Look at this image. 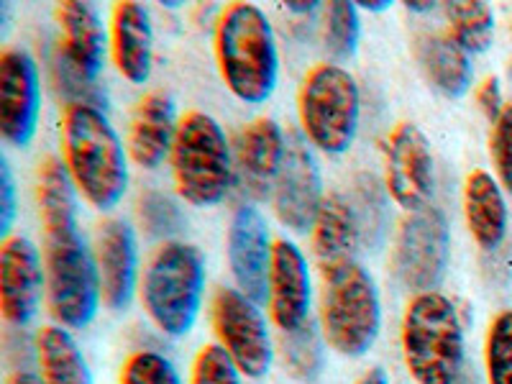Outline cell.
<instances>
[{
  "label": "cell",
  "instance_id": "6da1fadb",
  "mask_svg": "<svg viewBox=\"0 0 512 384\" xmlns=\"http://www.w3.org/2000/svg\"><path fill=\"white\" fill-rule=\"evenodd\" d=\"M64 167L93 208L111 210L128 187L123 144L108 116L93 105H70L62 116Z\"/></svg>",
  "mask_w": 512,
  "mask_h": 384
},
{
  "label": "cell",
  "instance_id": "7a4b0ae2",
  "mask_svg": "<svg viewBox=\"0 0 512 384\" xmlns=\"http://www.w3.org/2000/svg\"><path fill=\"white\" fill-rule=\"evenodd\" d=\"M216 59L223 82L244 103H264L277 88L280 54L269 18L251 3H231L216 24Z\"/></svg>",
  "mask_w": 512,
  "mask_h": 384
},
{
  "label": "cell",
  "instance_id": "3957f363",
  "mask_svg": "<svg viewBox=\"0 0 512 384\" xmlns=\"http://www.w3.org/2000/svg\"><path fill=\"white\" fill-rule=\"evenodd\" d=\"M402 359L418 384H454L464 372V326L441 292H423L402 315Z\"/></svg>",
  "mask_w": 512,
  "mask_h": 384
},
{
  "label": "cell",
  "instance_id": "277c9868",
  "mask_svg": "<svg viewBox=\"0 0 512 384\" xmlns=\"http://www.w3.org/2000/svg\"><path fill=\"white\" fill-rule=\"evenodd\" d=\"M203 292V254L185 241H164L141 280V300L154 326L172 338L190 333L203 305Z\"/></svg>",
  "mask_w": 512,
  "mask_h": 384
},
{
  "label": "cell",
  "instance_id": "5b68a950",
  "mask_svg": "<svg viewBox=\"0 0 512 384\" xmlns=\"http://www.w3.org/2000/svg\"><path fill=\"white\" fill-rule=\"evenodd\" d=\"M320 326L333 351L359 359L374 346L382 328V303L372 274L359 262L323 269Z\"/></svg>",
  "mask_w": 512,
  "mask_h": 384
},
{
  "label": "cell",
  "instance_id": "8992f818",
  "mask_svg": "<svg viewBox=\"0 0 512 384\" xmlns=\"http://www.w3.org/2000/svg\"><path fill=\"white\" fill-rule=\"evenodd\" d=\"M172 175L185 203L208 208L226 198L233 180V157L221 123L203 111H190L177 126Z\"/></svg>",
  "mask_w": 512,
  "mask_h": 384
},
{
  "label": "cell",
  "instance_id": "52a82bcc",
  "mask_svg": "<svg viewBox=\"0 0 512 384\" xmlns=\"http://www.w3.org/2000/svg\"><path fill=\"white\" fill-rule=\"evenodd\" d=\"M297 116L305 139L320 152H349L361 116L359 85L338 64H315L297 93Z\"/></svg>",
  "mask_w": 512,
  "mask_h": 384
},
{
  "label": "cell",
  "instance_id": "ba28073f",
  "mask_svg": "<svg viewBox=\"0 0 512 384\" xmlns=\"http://www.w3.org/2000/svg\"><path fill=\"white\" fill-rule=\"evenodd\" d=\"M44 272L49 310L62 328H85L100 308V280L93 251L77 226L44 233Z\"/></svg>",
  "mask_w": 512,
  "mask_h": 384
},
{
  "label": "cell",
  "instance_id": "9c48e42d",
  "mask_svg": "<svg viewBox=\"0 0 512 384\" xmlns=\"http://www.w3.org/2000/svg\"><path fill=\"white\" fill-rule=\"evenodd\" d=\"M448 251H451V236L441 210L433 205L413 210L402 218L392 249L397 280L418 295L433 292L446 274Z\"/></svg>",
  "mask_w": 512,
  "mask_h": 384
},
{
  "label": "cell",
  "instance_id": "30bf717a",
  "mask_svg": "<svg viewBox=\"0 0 512 384\" xmlns=\"http://www.w3.org/2000/svg\"><path fill=\"white\" fill-rule=\"evenodd\" d=\"M213 328L244 377L262 379L272 367V338L267 320L241 290L221 287L213 297Z\"/></svg>",
  "mask_w": 512,
  "mask_h": 384
},
{
  "label": "cell",
  "instance_id": "8fae6325",
  "mask_svg": "<svg viewBox=\"0 0 512 384\" xmlns=\"http://www.w3.org/2000/svg\"><path fill=\"white\" fill-rule=\"evenodd\" d=\"M384 187L408 213L428 205L433 195L431 144L415 123H400L384 146Z\"/></svg>",
  "mask_w": 512,
  "mask_h": 384
},
{
  "label": "cell",
  "instance_id": "7c38bea8",
  "mask_svg": "<svg viewBox=\"0 0 512 384\" xmlns=\"http://www.w3.org/2000/svg\"><path fill=\"white\" fill-rule=\"evenodd\" d=\"M323 182L313 152L300 136L287 139V157L274 182L272 205L274 213L295 233H305L313 228L318 210L323 205Z\"/></svg>",
  "mask_w": 512,
  "mask_h": 384
},
{
  "label": "cell",
  "instance_id": "4fadbf2b",
  "mask_svg": "<svg viewBox=\"0 0 512 384\" xmlns=\"http://www.w3.org/2000/svg\"><path fill=\"white\" fill-rule=\"evenodd\" d=\"M41 88L36 62L21 49L0 54V131L13 146H29L39 126Z\"/></svg>",
  "mask_w": 512,
  "mask_h": 384
},
{
  "label": "cell",
  "instance_id": "5bb4252c",
  "mask_svg": "<svg viewBox=\"0 0 512 384\" xmlns=\"http://www.w3.org/2000/svg\"><path fill=\"white\" fill-rule=\"evenodd\" d=\"M228 264L239 290L256 305L269 297V272H272V251L269 228L264 216L251 205H239L228 226Z\"/></svg>",
  "mask_w": 512,
  "mask_h": 384
},
{
  "label": "cell",
  "instance_id": "9a60e30c",
  "mask_svg": "<svg viewBox=\"0 0 512 384\" xmlns=\"http://www.w3.org/2000/svg\"><path fill=\"white\" fill-rule=\"evenodd\" d=\"M47 272L39 249L24 236H8L0 246V310L13 326H26L39 310Z\"/></svg>",
  "mask_w": 512,
  "mask_h": 384
},
{
  "label": "cell",
  "instance_id": "2e32d148",
  "mask_svg": "<svg viewBox=\"0 0 512 384\" xmlns=\"http://www.w3.org/2000/svg\"><path fill=\"white\" fill-rule=\"evenodd\" d=\"M287 157V141L280 123L274 118H254L241 128L236 152H233V175L246 195L262 200L272 195L274 182Z\"/></svg>",
  "mask_w": 512,
  "mask_h": 384
},
{
  "label": "cell",
  "instance_id": "e0dca14e",
  "mask_svg": "<svg viewBox=\"0 0 512 384\" xmlns=\"http://www.w3.org/2000/svg\"><path fill=\"white\" fill-rule=\"evenodd\" d=\"M93 256L103 303L111 310H123L134 297L139 277V249L131 226L118 218L100 223L95 231Z\"/></svg>",
  "mask_w": 512,
  "mask_h": 384
},
{
  "label": "cell",
  "instance_id": "ac0fdd59",
  "mask_svg": "<svg viewBox=\"0 0 512 384\" xmlns=\"http://www.w3.org/2000/svg\"><path fill=\"white\" fill-rule=\"evenodd\" d=\"M310 272L303 251L292 241L277 239L269 272V315L282 333L297 331L310 320Z\"/></svg>",
  "mask_w": 512,
  "mask_h": 384
},
{
  "label": "cell",
  "instance_id": "d6986e66",
  "mask_svg": "<svg viewBox=\"0 0 512 384\" xmlns=\"http://www.w3.org/2000/svg\"><path fill=\"white\" fill-rule=\"evenodd\" d=\"M177 126L175 100L159 90L146 93L128 121L126 146L131 159L144 169H157L172 154Z\"/></svg>",
  "mask_w": 512,
  "mask_h": 384
},
{
  "label": "cell",
  "instance_id": "ffe728a7",
  "mask_svg": "<svg viewBox=\"0 0 512 384\" xmlns=\"http://www.w3.org/2000/svg\"><path fill=\"white\" fill-rule=\"evenodd\" d=\"M111 54L116 70L134 85H144L154 64L152 18L141 3H118L111 18Z\"/></svg>",
  "mask_w": 512,
  "mask_h": 384
},
{
  "label": "cell",
  "instance_id": "44dd1931",
  "mask_svg": "<svg viewBox=\"0 0 512 384\" xmlns=\"http://www.w3.org/2000/svg\"><path fill=\"white\" fill-rule=\"evenodd\" d=\"M57 21L62 29L59 52L75 64L82 75L98 77L103 70L105 29L98 8L80 0H67L57 6Z\"/></svg>",
  "mask_w": 512,
  "mask_h": 384
},
{
  "label": "cell",
  "instance_id": "7402d4cb",
  "mask_svg": "<svg viewBox=\"0 0 512 384\" xmlns=\"http://www.w3.org/2000/svg\"><path fill=\"white\" fill-rule=\"evenodd\" d=\"M313 251L320 269L356 262V249L361 244V228L356 210L344 195H326L313 223Z\"/></svg>",
  "mask_w": 512,
  "mask_h": 384
},
{
  "label": "cell",
  "instance_id": "603a6c76",
  "mask_svg": "<svg viewBox=\"0 0 512 384\" xmlns=\"http://www.w3.org/2000/svg\"><path fill=\"white\" fill-rule=\"evenodd\" d=\"M464 218L466 228L482 249L492 251L505 241L507 203L495 177L474 169L464 182Z\"/></svg>",
  "mask_w": 512,
  "mask_h": 384
},
{
  "label": "cell",
  "instance_id": "cb8c5ba5",
  "mask_svg": "<svg viewBox=\"0 0 512 384\" xmlns=\"http://www.w3.org/2000/svg\"><path fill=\"white\" fill-rule=\"evenodd\" d=\"M415 57L428 82L446 98H461L472 85V59L469 52L451 39V34L428 31L415 39Z\"/></svg>",
  "mask_w": 512,
  "mask_h": 384
},
{
  "label": "cell",
  "instance_id": "d4e9b609",
  "mask_svg": "<svg viewBox=\"0 0 512 384\" xmlns=\"http://www.w3.org/2000/svg\"><path fill=\"white\" fill-rule=\"evenodd\" d=\"M36 361L44 384H93L80 346L62 326L41 328L36 336Z\"/></svg>",
  "mask_w": 512,
  "mask_h": 384
},
{
  "label": "cell",
  "instance_id": "484cf974",
  "mask_svg": "<svg viewBox=\"0 0 512 384\" xmlns=\"http://www.w3.org/2000/svg\"><path fill=\"white\" fill-rule=\"evenodd\" d=\"M75 182L59 159L47 157L39 164L36 177V200H39V218L44 233L59 228L77 226V198Z\"/></svg>",
  "mask_w": 512,
  "mask_h": 384
},
{
  "label": "cell",
  "instance_id": "4316f807",
  "mask_svg": "<svg viewBox=\"0 0 512 384\" xmlns=\"http://www.w3.org/2000/svg\"><path fill=\"white\" fill-rule=\"evenodd\" d=\"M443 16H446L448 34L464 52L482 54L492 47V39H495V13H492L487 3H469V0L446 3Z\"/></svg>",
  "mask_w": 512,
  "mask_h": 384
},
{
  "label": "cell",
  "instance_id": "83f0119b",
  "mask_svg": "<svg viewBox=\"0 0 512 384\" xmlns=\"http://www.w3.org/2000/svg\"><path fill=\"white\" fill-rule=\"evenodd\" d=\"M280 354L292 377L303 379V382H313L318 377L323 369V338L313 320H308L297 331L282 333Z\"/></svg>",
  "mask_w": 512,
  "mask_h": 384
},
{
  "label": "cell",
  "instance_id": "f1b7e54d",
  "mask_svg": "<svg viewBox=\"0 0 512 384\" xmlns=\"http://www.w3.org/2000/svg\"><path fill=\"white\" fill-rule=\"evenodd\" d=\"M359 8L354 3H328L323 11V44L336 59L354 57L359 47Z\"/></svg>",
  "mask_w": 512,
  "mask_h": 384
},
{
  "label": "cell",
  "instance_id": "f546056e",
  "mask_svg": "<svg viewBox=\"0 0 512 384\" xmlns=\"http://www.w3.org/2000/svg\"><path fill=\"white\" fill-rule=\"evenodd\" d=\"M52 82L59 98L67 103L64 108H70V105H93V108L103 111L105 93L98 88V82L93 77L82 75L75 64L59 52V47L52 57Z\"/></svg>",
  "mask_w": 512,
  "mask_h": 384
},
{
  "label": "cell",
  "instance_id": "4dcf8cb0",
  "mask_svg": "<svg viewBox=\"0 0 512 384\" xmlns=\"http://www.w3.org/2000/svg\"><path fill=\"white\" fill-rule=\"evenodd\" d=\"M484 367L489 384H512V310H502L489 323L484 341Z\"/></svg>",
  "mask_w": 512,
  "mask_h": 384
},
{
  "label": "cell",
  "instance_id": "1f68e13d",
  "mask_svg": "<svg viewBox=\"0 0 512 384\" xmlns=\"http://www.w3.org/2000/svg\"><path fill=\"white\" fill-rule=\"evenodd\" d=\"M136 218H139L141 228L154 239H169L185 226V218H182L175 200H169L162 192L141 195L139 205H136Z\"/></svg>",
  "mask_w": 512,
  "mask_h": 384
},
{
  "label": "cell",
  "instance_id": "d6a6232c",
  "mask_svg": "<svg viewBox=\"0 0 512 384\" xmlns=\"http://www.w3.org/2000/svg\"><path fill=\"white\" fill-rule=\"evenodd\" d=\"M356 218H359L361 239L377 244L384 233V221H387V208H384L382 187L374 177H359L356 182Z\"/></svg>",
  "mask_w": 512,
  "mask_h": 384
},
{
  "label": "cell",
  "instance_id": "836d02e7",
  "mask_svg": "<svg viewBox=\"0 0 512 384\" xmlns=\"http://www.w3.org/2000/svg\"><path fill=\"white\" fill-rule=\"evenodd\" d=\"M121 384H180V374L167 356L157 351H136L123 364Z\"/></svg>",
  "mask_w": 512,
  "mask_h": 384
},
{
  "label": "cell",
  "instance_id": "e575fe53",
  "mask_svg": "<svg viewBox=\"0 0 512 384\" xmlns=\"http://www.w3.org/2000/svg\"><path fill=\"white\" fill-rule=\"evenodd\" d=\"M190 384H241V372L221 344H208L195 356Z\"/></svg>",
  "mask_w": 512,
  "mask_h": 384
},
{
  "label": "cell",
  "instance_id": "d590c367",
  "mask_svg": "<svg viewBox=\"0 0 512 384\" xmlns=\"http://www.w3.org/2000/svg\"><path fill=\"white\" fill-rule=\"evenodd\" d=\"M489 149H492V159H495L497 177H500L502 187L512 195V103L505 105V111L495 121Z\"/></svg>",
  "mask_w": 512,
  "mask_h": 384
},
{
  "label": "cell",
  "instance_id": "8d00e7d4",
  "mask_svg": "<svg viewBox=\"0 0 512 384\" xmlns=\"http://www.w3.org/2000/svg\"><path fill=\"white\" fill-rule=\"evenodd\" d=\"M16 218V185H13L11 164L0 159V233L8 239V231Z\"/></svg>",
  "mask_w": 512,
  "mask_h": 384
},
{
  "label": "cell",
  "instance_id": "74e56055",
  "mask_svg": "<svg viewBox=\"0 0 512 384\" xmlns=\"http://www.w3.org/2000/svg\"><path fill=\"white\" fill-rule=\"evenodd\" d=\"M477 103L489 121H497V118H500V113L505 111V105H502V90H500V80H497V77H487V80L479 85Z\"/></svg>",
  "mask_w": 512,
  "mask_h": 384
},
{
  "label": "cell",
  "instance_id": "f35d334b",
  "mask_svg": "<svg viewBox=\"0 0 512 384\" xmlns=\"http://www.w3.org/2000/svg\"><path fill=\"white\" fill-rule=\"evenodd\" d=\"M356 384H390V382H387V374H384L382 369L374 367V369H369V372L364 374V377H361Z\"/></svg>",
  "mask_w": 512,
  "mask_h": 384
},
{
  "label": "cell",
  "instance_id": "ab89813d",
  "mask_svg": "<svg viewBox=\"0 0 512 384\" xmlns=\"http://www.w3.org/2000/svg\"><path fill=\"white\" fill-rule=\"evenodd\" d=\"M8 384H44V382H41V377H36V374L31 372H18L8 379Z\"/></svg>",
  "mask_w": 512,
  "mask_h": 384
},
{
  "label": "cell",
  "instance_id": "60d3db41",
  "mask_svg": "<svg viewBox=\"0 0 512 384\" xmlns=\"http://www.w3.org/2000/svg\"><path fill=\"white\" fill-rule=\"evenodd\" d=\"M356 8H364V11L369 13H382L390 8V3H387V0H364V3H359Z\"/></svg>",
  "mask_w": 512,
  "mask_h": 384
},
{
  "label": "cell",
  "instance_id": "b9f144b4",
  "mask_svg": "<svg viewBox=\"0 0 512 384\" xmlns=\"http://www.w3.org/2000/svg\"><path fill=\"white\" fill-rule=\"evenodd\" d=\"M287 8H290L292 13H313L315 8H318V3H305V0H295V3H287Z\"/></svg>",
  "mask_w": 512,
  "mask_h": 384
},
{
  "label": "cell",
  "instance_id": "7bdbcfd3",
  "mask_svg": "<svg viewBox=\"0 0 512 384\" xmlns=\"http://www.w3.org/2000/svg\"><path fill=\"white\" fill-rule=\"evenodd\" d=\"M405 8L413 13H431L436 11V3H425V0H415V3H405Z\"/></svg>",
  "mask_w": 512,
  "mask_h": 384
},
{
  "label": "cell",
  "instance_id": "ee69618b",
  "mask_svg": "<svg viewBox=\"0 0 512 384\" xmlns=\"http://www.w3.org/2000/svg\"><path fill=\"white\" fill-rule=\"evenodd\" d=\"M454 384H477V377H474L472 369H464V372H461V377L456 379Z\"/></svg>",
  "mask_w": 512,
  "mask_h": 384
}]
</instances>
